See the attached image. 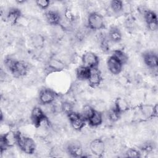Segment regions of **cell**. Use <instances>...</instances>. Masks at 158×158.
<instances>
[{
	"label": "cell",
	"mask_w": 158,
	"mask_h": 158,
	"mask_svg": "<svg viewBox=\"0 0 158 158\" xmlns=\"http://www.w3.org/2000/svg\"><path fill=\"white\" fill-rule=\"evenodd\" d=\"M4 64L13 75L17 78L22 77L27 73L28 65L24 61L15 60L10 58H7L4 60Z\"/></svg>",
	"instance_id": "obj_1"
},
{
	"label": "cell",
	"mask_w": 158,
	"mask_h": 158,
	"mask_svg": "<svg viewBox=\"0 0 158 158\" xmlns=\"http://www.w3.org/2000/svg\"><path fill=\"white\" fill-rule=\"evenodd\" d=\"M15 135L16 144L20 149L26 154H33L36 149V144L34 140L30 137L23 136L19 131H15Z\"/></svg>",
	"instance_id": "obj_2"
},
{
	"label": "cell",
	"mask_w": 158,
	"mask_h": 158,
	"mask_svg": "<svg viewBox=\"0 0 158 158\" xmlns=\"http://www.w3.org/2000/svg\"><path fill=\"white\" fill-rule=\"evenodd\" d=\"M31 120L36 128L49 124V120L46 115L39 107H35L31 110Z\"/></svg>",
	"instance_id": "obj_3"
},
{
	"label": "cell",
	"mask_w": 158,
	"mask_h": 158,
	"mask_svg": "<svg viewBox=\"0 0 158 158\" xmlns=\"http://www.w3.org/2000/svg\"><path fill=\"white\" fill-rule=\"evenodd\" d=\"M88 26L90 29L99 30L105 27L103 17L99 13L92 12L88 18Z\"/></svg>",
	"instance_id": "obj_4"
},
{
	"label": "cell",
	"mask_w": 158,
	"mask_h": 158,
	"mask_svg": "<svg viewBox=\"0 0 158 158\" xmlns=\"http://www.w3.org/2000/svg\"><path fill=\"white\" fill-rule=\"evenodd\" d=\"M16 144L15 132L9 131L1 136L0 138V149L1 154L7 148L13 146Z\"/></svg>",
	"instance_id": "obj_5"
},
{
	"label": "cell",
	"mask_w": 158,
	"mask_h": 158,
	"mask_svg": "<svg viewBox=\"0 0 158 158\" xmlns=\"http://www.w3.org/2000/svg\"><path fill=\"white\" fill-rule=\"evenodd\" d=\"M67 115L70 124L74 130L80 131L85 127L86 120L79 114L73 111L67 114Z\"/></svg>",
	"instance_id": "obj_6"
},
{
	"label": "cell",
	"mask_w": 158,
	"mask_h": 158,
	"mask_svg": "<svg viewBox=\"0 0 158 158\" xmlns=\"http://www.w3.org/2000/svg\"><path fill=\"white\" fill-rule=\"evenodd\" d=\"M81 59L83 65L90 69L98 68L99 58L94 53L92 52H86L83 55Z\"/></svg>",
	"instance_id": "obj_7"
},
{
	"label": "cell",
	"mask_w": 158,
	"mask_h": 158,
	"mask_svg": "<svg viewBox=\"0 0 158 158\" xmlns=\"http://www.w3.org/2000/svg\"><path fill=\"white\" fill-rule=\"evenodd\" d=\"M67 151L69 154L74 157H80L83 156V149L81 144L77 141H70L67 146Z\"/></svg>",
	"instance_id": "obj_8"
},
{
	"label": "cell",
	"mask_w": 158,
	"mask_h": 158,
	"mask_svg": "<svg viewBox=\"0 0 158 158\" xmlns=\"http://www.w3.org/2000/svg\"><path fill=\"white\" fill-rule=\"evenodd\" d=\"M89 149L91 152L95 156L98 157H102L105 150L104 143L101 139H94L90 143Z\"/></svg>",
	"instance_id": "obj_9"
},
{
	"label": "cell",
	"mask_w": 158,
	"mask_h": 158,
	"mask_svg": "<svg viewBox=\"0 0 158 158\" xmlns=\"http://www.w3.org/2000/svg\"><path fill=\"white\" fill-rule=\"evenodd\" d=\"M56 94L50 89L44 88L40 91L39 94L40 102L42 104H49L52 103L56 99Z\"/></svg>",
	"instance_id": "obj_10"
},
{
	"label": "cell",
	"mask_w": 158,
	"mask_h": 158,
	"mask_svg": "<svg viewBox=\"0 0 158 158\" xmlns=\"http://www.w3.org/2000/svg\"><path fill=\"white\" fill-rule=\"evenodd\" d=\"M144 17L148 28L151 31L156 30L158 27V20L156 13L151 10H146Z\"/></svg>",
	"instance_id": "obj_11"
},
{
	"label": "cell",
	"mask_w": 158,
	"mask_h": 158,
	"mask_svg": "<svg viewBox=\"0 0 158 158\" xmlns=\"http://www.w3.org/2000/svg\"><path fill=\"white\" fill-rule=\"evenodd\" d=\"M107 66L110 73L114 75H117L121 72L123 64L112 56H110L107 60Z\"/></svg>",
	"instance_id": "obj_12"
},
{
	"label": "cell",
	"mask_w": 158,
	"mask_h": 158,
	"mask_svg": "<svg viewBox=\"0 0 158 158\" xmlns=\"http://www.w3.org/2000/svg\"><path fill=\"white\" fill-rule=\"evenodd\" d=\"M144 64L151 69H156L158 65V57L153 52H146L143 54Z\"/></svg>",
	"instance_id": "obj_13"
},
{
	"label": "cell",
	"mask_w": 158,
	"mask_h": 158,
	"mask_svg": "<svg viewBox=\"0 0 158 158\" xmlns=\"http://www.w3.org/2000/svg\"><path fill=\"white\" fill-rule=\"evenodd\" d=\"M88 80L90 86L92 88H96L100 85L102 77L101 72L98 68L91 69V72Z\"/></svg>",
	"instance_id": "obj_14"
},
{
	"label": "cell",
	"mask_w": 158,
	"mask_h": 158,
	"mask_svg": "<svg viewBox=\"0 0 158 158\" xmlns=\"http://www.w3.org/2000/svg\"><path fill=\"white\" fill-rule=\"evenodd\" d=\"M45 17L47 22L52 25H60L62 20L60 14L54 10H49L45 13Z\"/></svg>",
	"instance_id": "obj_15"
},
{
	"label": "cell",
	"mask_w": 158,
	"mask_h": 158,
	"mask_svg": "<svg viewBox=\"0 0 158 158\" xmlns=\"http://www.w3.org/2000/svg\"><path fill=\"white\" fill-rule=\"evenodd\" d=\"M22 15L21 11L17 8H12L7 15V20L11 25H15Z\"/></svg>",
	"instance_id": "obj_16"
},
{
	"label": "cell",
	"mask_w": 158,
	"mask_h": 158,
	"mask_svg": "<svg viewBox=\"0 0 158 158\" xmlns=\"http://www.w3.org/2000/svg\"><path fill=\"white\" fill-rule=\"evenodd\" d=\"M122 33L118 28L112 27L110 28L108 33V38L110 41L114 43H118L122 40Z\"/></svg>",
	"instance_id": "obj_17"
},
{
	"label": "cell",
	"mask_w": 158,
	"mask_h": 158,
	"mask_svg": "<svg viewBox=\"0 0 158 158\" xmlns=\"http://www.w3.org/2000/svg\"><path fill=\"white\" fill-rule=\"evenodd\" d=\"M64 64L60 60L52 59L49 60L48 65V69L51 72H59L64 69Z\"/></svg>",
	"instance_id": "obj_18"
},
{
	"label": "cell",
	"mask_w": 158,
	"mask_h": 158,
	"mask_svg": "<svg viewBox=\"0 0 158 158\" xmlns=\"http://www.w3.org/2000/svg\"><path fill=\"white\" fill-rule=\"evenodd\" d=\"M91 72V69L85 65L79 66L76 70L77 77L82 80H88Z\"/></svg>",
	"instance_id": "obj_19"
},
{
	"label": "cell",
	"mask_w": 158,
	"mask_h": 158,
	"mask_svg": "<svg viewBox=\"0 0 158 158\" xmlns=\"http://www.w3.org/2000/svg\"><path fill=\"white\" fill-rule=\"evenodd\" d=\"M114 107L119 114H121L122 112L127 111L128 109L129 106L127 102L123 98H118L115 101Z\"/></svg>",
	"instance_id": "obj_20"
},
{
	"label": "cell",
	"mask_w": 158,
	"mask_h": 158,
	"mask_svg": "<svg viewBox=\"0 0 158 158\" xmlns=\"http://www.w3.org/2000/svg\"><path fill=\"white\" fill-rule=\"evenodd\" d=\"M89 124L92 127H98L102 123V114L95 110L92 116L88 120Z\"/></svg>",
	"instance_id": "obj_21"
},
{
	"label": "cell",
	"mask_w": 158,
	"mask_h": 158,
	"mask_svg": "<svg viewBox=\"0 0 158 158\" xmlns=\"http://www.w3.org/2000/svg\"><path fill=\"white\" fill-rule=\"evenodd\" d=\"M112 56L123 65L125 64L128 59L127 55L123 51L120 49L114 50L112 52Z\"/></svg>",
	"instance_id": "obj_22"
},
{
	"label": "cell",
	"mask_w": 158,
	"mask_h": 158,
	"mask_svg": "<svg viewBox=\"0 0 158 158\" xmlns=\"http://www.w3.org/2000/svg\"><path fill=\"white\" fill-rule=\"evenodd\" d=\"M94 111L95 110L93 107H91L90 106L86 105L84 106L81 115L85 120H88L94 114Z\"/></svg>",
	"instance_id": "obj_23"
},
{
	"label": "cell",
	"mask_w": 158,
	"mask_h": 158,
	"mask_svg": "<svg viewBox=\"0 0 158 158\" xmlns=\"http://www.w3.org/2000/svg\"><path fill=\"white\" fill-rule=\"evenodd\" d=\"M110 5L112 10L115 13H118L123 10V3L122 1L113 0L110 2Z\"/></svg>",
	"instance_id": "obj_24"
},
{
	"label": "cell",
	"mask_w": 158,
	"mask_h": 158,
	"mask_svg": "<svg viewBox=\"0 0 158 158\" xmlns=\"http://www.w3.org/2000/svg\"><path fill=\"white\" fill-rule=\"evenodd\" d=\"M120 114H119L113 107L112 109H110L109 112V118L112 122H115L118 120L120 118Z\"/></svg>",
	"instance_id": "obj_25"
},
{
	"label": "cell",
	"mask_w": 158,
	"mask_h": 158,
	"mask_svg": "<svg viewBox=\"0 0 158 158\" xmlns=\"http://www.w3.org/2000/svg\"><path fill=\"white\" fill-rule=\"evenodd\" d=\"M109 38L105 37V36H102L101 38V48L102 50L104 52H107L109 50V41H108Z\"/></svg>",
	"instance_id": "obj_26"
},
{
	"label": "cell",
	"mask_w": 158,
	"mask_h": 158,
	"mask_svg": "<svg viewBox=\"0 0 158 158\" xmlns=\"http://www.w3.org/2000/svg\"><path fill=\"white\" fill-rule=\"evenodd\" d=\"M32 41H33V44L35 47L40 48L43 46L44 44V39L40 35L35 36L34 38L32 39Z\"/></svg>",
	"instance_id": "obj_27"
},
{
	"label": "cell",
	"mask_w": 158,
	"mask_h": 158,
	"mask_svg": "<svg viewBox=\"0 0 158 158\" xmlns=\"http://www.w3.org/2000/svg\"><path fill=\"white\" fill-rule=\"evenodd\" d=\"M61 109L62 111L66 114H69V113L73 112V107L72 105L68 102H64L62 104Z\"/></svg>",
	"instance_id": "obj_28"
},
{
	"label": "cell",
	"mask_w": 158,
	"mask_h": 158,
	"mask_svg": "<svg viewBox=\"0 0 158 158\" xmlns=\"http://www.w3.org/2000/svg\"><path fill=\"white\" fill-rule=\"evenodd\" d=\"M127 157H141V153L139 151L134 148H130L126 152Z\"/></svg>",
	"instance_id": "obj_29"
},
{
	"label": "cell",
	"mask_w": 158,
	"mask_h": 158,
	"mask_svg": "<svg viewBox=\"0 0 158 158\" xmlns=\"http://www.w3.org/2000/svg\"><path fill=\"white\" fill-rule=\"evenodd\" d=\"M36 5L42 9H46L50 4L49 0H37L36 1Z\"/></svg>",
	"instance_id": "obj_30"
},
{
	"label": "cell",
	"mask_w": 158,
	"mask_h": 158,
	"mask_svg": "<svg viewBox=\"0 0 158 158\" xmlns=\"http://www.w3.org/2000/svg\"><path fill=\"white\" fill-rule=\"evenodd\" d=\"M65 16L67 20H68L70 22H72L73 20H74L75 19V16L74 15H73V14L71 12V11H70L69 10H67L65 12Z\"/></svg>",
	"instance_id": "obj_31"
},
{
	"label": "cell",
	"mask_w": 158,
	"mask_h": 158,
	"mask_svg": "<svg viewBox=\"0 0 158 158\" xmlns=\"http://www.w3.org/2000/svg\"><path fill=\"white\" fill-rule=\"evenodd\" d=\"M157 107H158V106L157 104L152 107V117H157Z\"/></svg>",
	"instance_id": "obj_32"
},
{
	"label": "cell",
	"mask_w": 158,
	"mask_h": 158,
	"mask_svg": "<svg viewBox=\"0 0 158 158\" xmlns=\"http://www.w3.org/2000/svg\"><path fill=\"white\" fill-rule=\"evenodd\" d=\"M143 150L147 151V152H149L151 150H152L153 149V147L151 145V144H146L144 147H143Z\"/></svg>",
	"instance_id": "obj_33"
}]
</instances>
